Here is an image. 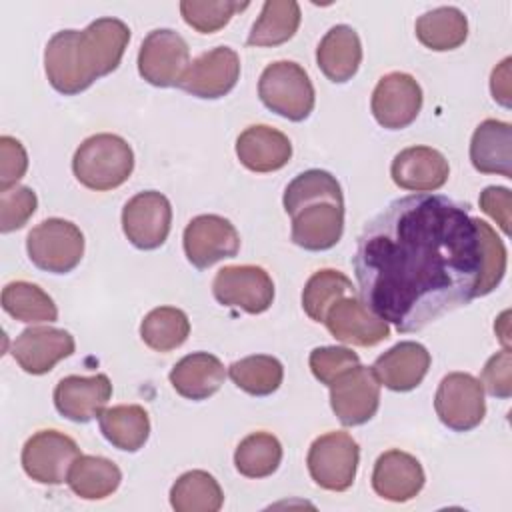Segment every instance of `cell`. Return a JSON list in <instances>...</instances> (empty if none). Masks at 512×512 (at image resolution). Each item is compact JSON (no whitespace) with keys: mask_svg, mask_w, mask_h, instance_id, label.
<instances>
[{"mask_svg":"<svg viewBox=\"0 0 512 512\" xmlns=\"http://www.w3.org/2000/svg\"><path fill=\"white\" fill-rule=\"evenodd\" d=\"M188 66L190 48L178 32L170 28H156L142 40L138 72L148 84L158 88L180 86Z\"/></svg>","mask_w":512,"mask_h":512,"instance_id":"7","label":"cell"},{"mask_svg":"<svg viewBox=\"0 0 512 512\" xmlns=\"http://www.w3.org/2000/svg\"><path fill=\"white\" fill-rule=\"evenodd\" d=\"M226 370L220 358L208 352H192L170 370L172 388L188 400H206L224 384Z\"/></svg>","mask_w":512,"mask_h":512,"instance_id":"26","label":"cell"},{"mask_svg":"<svg viewBox=\"0 0 512 512\" xmlns=\"http://www.w3.org/2000/svg\"><path fill=\"white\" fill-rule=\"evenodd\" d=\"M370 108L382 128L402 130L420 114L422 88L406 72L384 74L372 92Z\"/></svg>","mask_w":512,"mask_h":512,"instance_id":"14","label":"cell"},{"mask_svg":"<svg viewBox=\"0 0 512 512\" xmlns=\"http://www.w3.org/2000/svg\"><path fill=\"white\" fill-rule=\"evenodd\" d=\"M422 464L408 452L388 450L378 456L372 470V488L390 502H408L424 488Z\"/></svg>","mask_w":512,"mask_h":512,"instance_id":"21","label":"cell"},{"mask_svg":"<svg viewBox=\"0 0 512 512\" xmlns=\"http://www.w3.org/2000/svg\"><path fill=\"white\" fill-rule=\"evenodd\" d=\"M352 292V280L332 268L314 272L302 290V308L314 322H324L332 304Z\"/></svg>","mask_w":512,"mask_h":512,"instance_id":"36","label":"cell"},{"mask_svg":"<svg viewBox=\"0 0 512 512\" xmlns=\"http://www.w3.org/2000/svg\"><path fill=\"white\" fill-rule=\"evenodd\" d=\"M474 224L482 248V270L474 288V298H478L490 294L502 282L506 272V246L488 222L474 218Z\"/></svg>","mask_w":512,"mask_h":512,"instance_id":"38","label":"cell"},{"mask_svg":"<svg viewBox=\"0 0 512 512\" xmlns=\"http://www.w3.org/2000/svg\"><path fill=\"white\" fill-rule=\"evenodd\" d=\"M112 396V384L106 374L66 376L54 388L56 410L72 422H90L100 416Z\"/></svg>","mask_w":512,"mask_h":512,"instance_id":"19","label":"cell"},{"mask_svg":"<svg viewBox=\"0 0 512 512\" xmlns=\"http://www.w3.org/2000/svg\"><path fill=\"white\" fill-rule=\"evenodd\" d=\"M66 482L76 496L84 500H102L116 492L122 482V472L104 456L80 454L70 466Z\"/></svg>","mask_w":512,"mask_h":512,"instance_id":"28","label":"cell"},{"mask_svg":"<svg viewBox=\"0 0 512 512\" xmlns=\"http://www.w3.org/2000/svg\"><path fill=\"white\" fill-rule=\"evenodd\" d=\"M78 456L80 448L70 436L58 430H40L22 448V468L32 480L58 486L66 482L70 466Z\"/></svg>","mask_w":512,"mask_h":512,"instance_id":"10","label":"cell"},{"mask_svg":"<svg viewBox=\"0 0 512 512\" xmlns=\"http://www.w3.org/2000/svg\"><path fill=\"white\" fill-rule=\"evenodd\" d=\"M102 436L124 452L140 450L150 436L148 412L138 404H120L102 410L98 416Z\"/></svg>","mask_w":512,"mask_h":512,"instance_id":"27","label":"cell"},{"mask_svg":"<svg viewBox=\"0 0 512 512\" xmlns=\"http://www.w3.org/2000/svg\"><path fill=\"white\" fill-rule=\"evenodd\" d=\"M416 38L434 52L462 46L468 38V20L456 6H440L416 20Z\"/></svg>","mask_w":512,"mask_h":512,"instance_id":"29","label":"cell"},{"mask_svg":"<svg viewBox=\"0 0 512 512\" xmlns=\"http://www.w3.org/2000/svg\"><path fill=\"white\" fill-rule=\"evenodd\" d=\"M172 226V206L156 190H144L132 196L122 208V230L132 246L140 250L160 248Z\"/></svg>","mask_w":512,"mask_h":512,"instance_id":"12","label":"cell"},{"mask_svg":"<svg viewBox=\"0 0 512 512\" xmlns=\"http://www.w3.org/2000/svg\"><path fill=\"white\" fill-rule=\"evenodd\" d=\"M240 78V58L228 46H216L190 62L180 88L202 100L226 96Z\"/></svg>","mask_w":512,"mask_h":512,"instance_id":"15","label":"cell"},{"mask_svg":"<svg viewBox=\"0 0 512 512\" xmlns=\"http://www.w3.org/2000/svg\"><path fill=\"white\" fill-rule=\"evenodd\" d=\"M134 170V152L130 144L116 134H94L74 152L72 172L76 180L96 192L122 186Z\"/></svg>","mask_w":512,"mask_h":512,"instance_id":"3","label":"cell"},{"mask_svg":"<svg viewBox=\"0 0 512 512\" xmlns=\"http://www.w3.org/2000/svg\"><path fill=\"white\" fill-rule=\"evenodd\" d=\"M434 408L444 426L454 432H468L486 416L484 388L468 372H450L438 384Z\"/></svg>","mask_w":512,"mask_h":512,"instance_id":"8","label":"cell"},{"mask_svg":"<svg viewBox=\"0 0 512 512\" xmlns=\"http://www.w3.org/2000/svg\"><path fill=\"white\" fill-rule=\"evenodd\" d=\"M228 376L240 390L252 396H268L280 388L284 368L274 356L254 354L232 362L228 366Z\"/></svg>","mask_w":512,"mask_h":512,"instance_id":"35","label":"cell"},{"mask_svg":"<svg viewBox=\"0 0 512 512\" xmlns=\"http://www.w3.org/2000/svg\"><path fill=\"white\" fill-rule=\"evenodd\" d=\"M222 502L220 484L204 470L184 472L170 488V504L176 512H218Z\"/></svg>","mask_w":512,"mask_h":512,"instance_id":"31","label":"cell"},{"mask_svg":"<svg viewBox=\"0 0 512 512\" xmlns=\"http://www.w3.org/2000/svg\"><path fill=\"white\" fill-rule=\"evenodd\" d=\"M300 6L294 0H268L252 24L246 44L256 48L280 46L288 42L300 26Z\"/></svg>","mask_w":512,"mask_h":512,"instance_id":"30","label":"cell"},{"mask_svg":"<svg viewBox=\"0 0 512 512\" xmlns=\"http://www.w3.org/2000/svg\"><path fill=\"white\" fill-rule=\"evenodd\" d=\"M480 384H482V388H486V392L490 396L510 398V394H512V356H510L508 348H504L488 358V362L482 370Z\"/></svg>","mask_w":512,"mask_h":512,"instance_id":"42","label":"cell"},{"mask_svg":"<svg viewBox=\"0 0 512 512\" xmlns=\"http://www.w3.org/2000/svg\"><path fill=\"white\" fill-rule=\"evenodd\" d=\"M282 460V446L270 432H252L234 452V466L246 478H266L274 474Z\"/></svg>","mask_w":512,"mask_h":512,"instance_id":"34","label":"cell"},{"mask_svg":"<svg viewBox=\"0 0 512 512\" xmlns=\"http://www.w3.org/2000/svg\"><path fill=\"white\" fill-rule=\"evenodd\" d=\"M380 404V382L372 368L354 366L330 384V406L344 426L368 422Z\"/></svg>","mask_w":512,"mask_h":512,"instance_id":"13","label":"cell"},{"mask_svg":"<svg viewBox=\"0 0 512 512\" xmlns=\"http://www.w3.org/2000/svg\"><path fill=\"white\" fill-rule=\"evenodd\" d=\"M316 200H334L344 204V194L336 176L318 168L300 172L294 180H290L282 198L286 214H294L298 208Z\"/></svg>","mask_w":512,"mask_h":512,"instance_id":"37","label":"cell"},{"mask_svg":"<svg viewBox=\"0 0 512 512\" xmlns=\"http://www.w3.org/2000/svg\"><path fill=\"white\" fill-rule=\"evenodd\" d=\"M188 334V316L174 306H158L150 310L140 324V336L144 344L156 352H170L182 346Z\"/></svg>","mask_w":512,"mask_h":512,"instance_id":"33","label":"cell"},{"mask_svg":"<svg viewBox=\"0 0 512 512\" xmlns=\"http://www.w3.org/2000/svg\"><path fill=\"white\" fill-rule=\"evenodd\" d=\"M396 186L410 192H434L442 188L450 176L448 160L430 146H410L400 150L390 166Z\"/></svg>","mask_w":512,"mask_h":512,"instance_id":"20","label":"cell"},{"mask_svg":"<svg viewBox=\"0 0 512 512\" xmlns=\"http://www.w3.org/2000/svg\"><path fill=\"white\" fill-rule=\"evenodd\" d=\"M2 308L20 322H56L58 308L54 300L38 286L26 280H16L2 290Z\"/></svg>","mask_w":512,"mask_h":512,"instance_id":"32","label":"cell"},{"mask_svg":"<svg viewBox=\"0 0 512 512\" xmlns=\"http://www.w3.org/2000/svg\"><path fill=\"white\" fill-rule=\"evenodd\" d=\"M470 160L480 174H500L512 178V126L488 118L472 134Z\"/></svg>","mask_w":512,"mask_h":512,"instance_id":"25","label":"cell"},{"mask_svg":"<svg viewBox=\"0 0 512 512\" xmlns=\"http://www.w3.org/2000/svg\"><path fill=\"white\" fill-rule=\"evenodd\" d=\"M324 324L336 340L352 346H376L390 336L388 322L354 296L340 298L332 304Z\"/></svg>","mask_w":512,"mask_h":512,"instance_id":"18","label":"cell"},{"mask_svg":"<svg viewBox=\"0 0 512 512\" xmlns=\"http://www.w3.org/2000/svg\"><path fill=\"white\" fill-rule=\"evenodd\" d=\"M38 198L28 186H12L0 190V232L8 234L20 230L36 212Z\"/></svg>","mask_w":512,"mask_h":512,"instance_id":"40","label":"cell"},{"mask_svg":"<svg viewBox=\"0 0 512 512\" xmlns=\"http://www.w3.org/2000/svg\"><path fill=\"white\" fill-rule=\"evenodd\" d=\"M360 460L358 442L348 432L318 436L308 450L306 464L312 480L330 492H344L354 484Z\"/></svg>","mask_w":512,"mask_h":512,"instance_id":"6","label":"cell"},{"mask_svg":"<svg viewBox=\"0 0 512 512\" xmlns=\"http://www.w3.org/2000/svg\"><path fill=\"white\" fill-rule=\"evenodd\" d=\"M480 208L496 220V224L500 226V230L504 234H510V190L502 188V186H488L482 190L480 198Z\"/></svg>","mask_w":512,"mask_h":512,"instance_id":"44","label":"cell"},{"mask_svg":"<svg viewBox=\"0 0 512 512\" xmlns=\"http://www.w3.org/2000/svg\"><path fill=\"white\" fill-rule=\"evenodd\" d=\"M248 6V2L236 0H182L180 14L196 32L212 34L224 28L236 12H242Z\"/></svg>","mask_w":512,"mask_h":512,"instance_id":"39","label":"cell"},{"mask_svg":"<svg viewBox=\"0 0 512 512\" xmlns=\"http://www.w3.org/2000/svg\"><path fill=\"white\" fill-rule=\"evenodd\" d=\"M182 242L188 262L198 270L210 268L224 258H234L240 250L238 230L230 220L218 214L192 218L184 228Z\"/></svg>","mask_w":512,"mask_h":512,"instance_id":"11","label":"cell"},{"mask_svg":"<svg viewBox=\"0 0 512 512\" xmlns=\"http://www.w3.org/2000/svg\"><path fill=\"white\" fill-rule=\"evenodd\" d=\"M258 96L274 114L302 122L314 110V86L306 70L292 60H278L264 68L258 80Z\"/></svg>","mask_w":512,"mask_h":512,"instance_id":"4","label":"cell"},{"mask_svg":"<svg viewBox=\"0 0 512 512\" xmlns=\"http://www.w3.org/2000/svg\"><path fill=\"white\" fill-rule=\"evenodd\" d=\"M292 218L290 238L296 246L320 252L336 246L344 232V204L334 200H316L298 208Z\"/></svg>","mask_w":512,"mask_h":512,"instance_id":"17","label":"cell"},{"mask_svg":"<svg viewBox=\"0 0 512 512\" xmlns=\"http://www.w3.org/2000/svg\"><path fill=\"white\" fill-rule=\"evenodd\" d=\"M360 300L398 332H418L470 304L482 248L466 204L440 194L390 202L358 236Z\"/></svg>","mask_w":512,"mask_h":512,"instance_id":"1","label":"cell"},{"mask_svg":"<svg viewBox=\"0 0 512 512\" xmlns=\"http://www.w3.org/2000/svg\"><path fill=\"white\" fill-rule=\"evenodd\" d=\"M308 362L314 378L330 386L340 374L358 366L360 358L346 346H320L310 352Z\"/></svg>","mask_w":512,"mask_h":512,"instance_id":"41","label":"cell"},{"mask_svg":"<svg viewBox=\"0 0 512 512\" xmlns=\"http://www.w3.org/2000/svg\"><path fill=\"white\" fill-rule=\"evenodd\" d=\"M212 294L222 306L262 314L272 306L274 282L264 268L254 264L224 266L214 276Z\"/></svg>","mask_w":512,"mask_h":512,"instance_id":"9","label":"cell"},{"mask_svg":"<svg viewBox=\"0 0 512 512\" xmlns=\"http://www.w3.org/2000/svg\"><path fill=\"white\" fill-rule=\"evenodd\" d=\"M236 156L252 172H274L284 168L292 158L290 138L266 124L248 126L236 138Z\"/></svg>","mask_w":512,"mask_h":512,"instance_id":"22","label":"cell"},{"mask_svg":"<svg viewBox=\"0 0 512 512\" xmlns=\"http://www.w3.org/2000/svg\"><path fill=\"white\" fill-rule=\"evenodd\" d=\"M74 336L64 328L32 326L20 332L12 342V358L34 376L50 372L60 360L74 354Z\"/></svg>","mask_w":512,"mask_h":512,"instance_id":"16","label":"cell"},{"mask_svg":"<svg viewBox=\"0 0 512 512\" xmlns=\"http://www.w3.org/2000/svg\"><path fill=\"white\" fill-rule=\"evenodd\" d=\"M510 58H504L494 70L490 78V90L498 104L510 108Z\"/></svg>","mask_w":512,"mask_h":512,"instance_id":"45","label":"cell"},{"mask_svg":"<svg viewBox=\"0 0 512 512\" xmlns=\"http://www.w3.org/2000/svg\"><path fill=\"white\" fill-rule=\"evenodd\" d=\"M130 28L118 18H98L84 30L56 32L44 50V70L50 86L74 96L108 76L122 62Z\"/></svg>","mask_w":512,"mask_h":512,"instance_id":"2","label":"cell"},{"mask_svg":"<svg viewBox=\"0 0 512 512\" xmlns=\"http://www.w3.org/2000/svg\"><path fill=\"white\" fill-rule=\"evenodd\" d=\"M430 368V352L412 340L394 344L390 350L380 354L372 366L380 384L394 392L414 390Z\"/></svg>","mask_w":512,"mask_h":512,"instance_id":"23","label":"cell"},{"mask_svg":"<svg viewBox=\"0 0 512 512\" xmlns=\"http://www.w3.org/2000/svg\"><path fill=\"white\" fill-rule=\"evenodd\" d=\"M362 62V44L354 28L346 24L332 26L316 48V64L322 74L334 82L344 84L352 80Z\"/></svg>","mask_w":512,"mask_h":512,"instance_id":"24","label":"cell"},{"mask_svg":"<svg viewBox=\"0 0 512 512\" xmlns=\"http://www.w3.org/2000/svg\"><path fill=\"white\" fill-rule=\"evenodd\" d=\"M26 252L36 268L68 274L84 256V234L70 220L46 218L28 232Z\"/></svg>","mask_w":512,"mask_h":512,"instance_id":"5","label":"cell"},{"mask_svg":"<svg viewBox=\"0 0 512 512\" xmlns=\"http://www.w3.org/2000/svg\"><path fill=\"white\" fill-rule=\"evenodd\" d=\"M28 170V154L20 140L0 136V190L16 186Z\"/></svg>","mask_w":512,"mask_h":512,"instance_id":"43","label":"cell"}]
</instances>
